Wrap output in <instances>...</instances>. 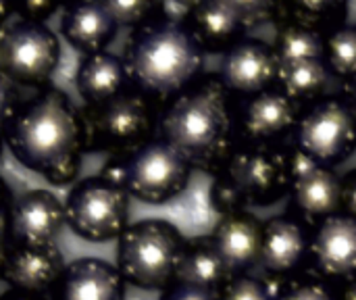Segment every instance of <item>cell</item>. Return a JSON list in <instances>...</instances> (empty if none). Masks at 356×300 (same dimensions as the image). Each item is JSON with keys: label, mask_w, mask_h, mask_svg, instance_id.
Segmentation results:
<instances>
[{"label": "cell", "mask_w": 356, "mask_h": 300, "mask_svg": "<svg viewBox=\"0 0 356 300\" xmlns=\"http://www.w3.org/2000/svg\"><path fill=\"white\" fill-rule=\"evenodd\" d=\"M2 140L19 165L56 188L79 175L86 155L81 111L58 88L48 86L23 100L2 129Z\"/></svg>", "instance_id": "obj_1"}, {"label": "cell", "mask_w": 356, "mask_h": 300, "mask_svg": "<svg viewBox=\"0 0 356 300\" xmlns=\"http://www.w3.org/2000/svg\"><path fill=\"white\" fill-rule=\"evenodd\" d=\"M238 113L219 73H207L161 109L159 138L192 169L219 175L240 144Z\"/></svg>", "instance_id": "obj_2"}, {"label": "cell", "mask_w": 356, "mask_h": 300, "mask_svg": "<svg viewBox=\"0 0 356 300\" xmlns=\"http://www.w3.org/2000/svg\"><path fill=\"white\" fill-rule=\"evenodd\" d=\"M121 58L129 86L161 106L188 90L204 67V52L190 29L161 17L131 29Z\"/></svg>", "instance_id": "obj_3"}, {"label": "cell", "mask_w": 356, "mask_h": 300, "mask_svg": "<svg viewBox=\"0 0 356 300\" xmlns=\"http://www.w3.org/2000/svg\"><path fill=\"white\" fill-rule=\"evenodd\" d=\"M186 238L167 219H142L117 240V269L125 284L146 292L169 288L186 251Z\"/></svg>", "instance_id": "obj_4"}, {"label": "cell", "mask_w": 356, "mask_h": 300, "mask_svg": "<svg viewBox=\"0 0 356 300\" xmlns=\"http://www.w3.org/2000/svg\"><path fill=\"white\" fill-rule=\"evenodd\" d=\"M100 175L144 205H167L186 192L192 167L159 136L129 152L108 157Z\"/></svg>", "instance_id": "obj_5"}, {"label": "cell", "mask_w": 356, "mask_h": 300, "mask_svg": "<svg viewBox=\"0 0 356 300\" xmlns=\"http://www.w3.org/2000/svg\"><path fill=\"white\" fill-rule=\"evenodd\" d=\"M161 109V104L131 86L104 104L81 106L86 152L115 157L154 140Z\"/></svg>", "instance_id": "obj_6"}, {"label": "cell", "mask_w": 356, "mask_h": 300, "mask_svg": "<svg viewBox=\"0 0 356 300\" xmlns=\"http://www.w3.org/2000/svg\"><path fill=\"white\" fill-rule=\"evenodd\" d=\"M131 198L115 182L98 175L79 180L65 198L69 230L92 244L119 240L129 228Z\"/></svg>", "instance_id": "obj_7"}, {"label": "cell", "mask_w": 356, "mask_h": 300, "mask_svg": "<svg viewBox=\"0 0 356 300\" xmlns=\"http://www.w3.org/2000/svg\"><path fill=\"white\" fill-rule=\"evenodd\" d=\"M58 63L60 40L46 23L21 19L6 23L0 48V73L17 88H48Z\"/></svg>", "instance_id": "obj_8"}, {"label": "cell", "mask_w": 356, "mask_h": 300, "mask_svg": "<svg viewBox=\"0 0 356 300\" xmlns=\"http://www.w3.org/2000/svg\"><path fill=\"white\" fill-rule=\"evenodd\" d=\"M221 173L238 188L246 207L277 205L292 188L290 155L282 146L238 144Z\"/></svg>", "instance_id": "obj_9"}, {"label": "cell", "mask_w": 356, "mask_h": 300, "mask_svg": "<svg viewBox=\"0 0 356 300\" xmlns=\"http://www.w3.org/2000/svg\"><path fill=\"white\" fill-rule=\"evenodd\" d=\"M296 148L332 169L356 152V117L344 98H323L302 111L296 125Z\"/></svg>", "instance_id": "obj_10"}, {"label": "cell", "mask_w": 356, "mask_h": 300, "mask_svg": "<svg viewBox=\"0 0 356 300\" xmlns=\"http://www.w3.org/2000/svg\"><path fill=\"white\" fill-rule=\"evenodd\" d=\"M280 61L271 44L259 38H244L223 54L219 77L236 96L254 98L277 86Z\"/></svg>", "instance_id": "obj_11"}, {"label": "cell", "mask_w": 356, "mask_h": 300, "mask_svg": "<svg viewBox=\"0 0 356 300\" xmlns=\"http://www.w3.org/2000/svg\"><path fill=\"white\" fill-rule=\"evenodd\" d=\"M300 117L302 109L277 88L248 98L238 113L240 144L280 146L282 140L296 132Z\"/></svg>", "instance_id": "obj_12"}, {"label": "cell", "mask_w": 356, "mask_h": 300, "mask_svg": "<svg viewBox=\"0 0 356 300\" xmlns=\"http://www.w3.org/2000/svg\"><path fill=\"white\" fill-rule=\"evenodd\" d=\"M67 223L65 200L46 188L27 190L13 205V242L21 248L54 244Z\"/></svg>", "instance_id": "obj_13"}, {"label": "cell", "mask_w": 356, "mask_h": 300, "mask_svg": "<svg viewBox=\"0 0 356 300\" xmlns=\"http://www.w3.org/2000/svg\"><path fill=\"white\" fill-rule=\"evenodd\" d=\"M307 259H311V236L300 219L275 215L263 223V248L259 265L269 278H292L300 274Z\"/></svg>", "instance_id": "obj_14"}, {"label": "cell", "mask_w": 356, "mask_h": 300, "mask_svg": "<svg viewBox=\"0 0 356 300\" xmlns=\"http://www.w3.org/2000/svg\"><path fill=\"white\" fill-rule=\"evenodd\" d=\"M313 269L330 282H346L356 276V221L334 215L319 223L311 236Z\"/></svg>", "instance_id": "obj_15"}, {"label": "cell", "mask_w": 356, "mask_h": 300, "mask_svg": "<svg viewBox=\"0 0 356 300\" xmlns=\"http://www.w3.org/2000/svg\"><path fill=\"white\" fill-rule=\"evenodd\" d=\"M290 200L294 217L305 226L317 228L325 219L342 213V177L332 169L313 163L292 177Z\"/></svg>", "instance_id": "obj_16"}, {"label": "cell", "mask_w": 356, "mask_h": 300, "mask_svg": "<svg viewBox=\"0 0 356 300\" xmlns=\"http://www.w3.org/2000/svg\"><path fill=\"white\" fill-rule=\"evenodd\" d=\"M125 286L117 265L83 257L65 267L50 300H125Z\"/></svg>", "instance_id": "obj_17"}, {"label": "cell", "mask_w": 356, "mask_h": 300, "mask_svg": "<svg viewBox=\"0 0 356 300\" xmlns=\"http://www.w3.org/2000/svg\"><path fill=\"white\" fill-rule=\"evenodd\" d=\"M186 27L202 48V52H227L246 38V23L238 0H204L196 2Z\"/></svg>", "instance_id": "obj_18"}, {"label": "cell", "mask_w": 356, "mask_h": 300, "mask_svg": "<svg viewBox=\"0 0 356 300\" xmlns=\"http://www.w3.org/2000/svg\"><path fill=\"white\" fill-rule=\"evenodd\" d=\"M65 267V257L56 248V244L40 248L15 246L0 271V280L6 282L10 290L50 294L60 280Z\"/></svg>", "instance_id": "obj_19"}, {"label": "cell", "mask_w": 356, "mask_h": 300, "mask_svg": "<svg viewBox=\"0 0 356 300\" xmlns=\"http://www.w3.org/2000/svg\"><path fill=\"white\" fill-rule=\"evenodd\" d=\"M213 244L234 276H246L261 263L263 221L248 211L221 217L211 234Z\"/></svg>", "instance_id": "obj_20"}, {"label": "cell", "mask_w": 356, "mask_h": 300, "mask_svg": "<svg viewBox=\"0 0 356 300\" xmlns=\"http://www.w3.org/2000/svg\"><path fill=\"white\" fill-rule=\"evenodd\" d=\"M60 10L63 38L83 56L104 52V48L117 38L119 25L106 2H71Z\"/></svg>", "instance_id": "obj_21"}, {"label": "cell", "mask_w": 356, "mask_h": 300, "mask_svg": "<svg viewBox=\"0 0 356 300\" xmlns=\"http://www.w3.org/2000/svg\"><path fill=\"white\" fill-rule=\"evenodd\" d=\"M75 88L83 106H98L129 88L123 58L104 50L83 56L75 71Z\"/></svg>", "instance_id": "obj_22"}, {"label": "cell", "mask_w": 356, "mask_h": 300, "mask_svg": "<svg viewBox=\"0 0 356 300\" xmlns=\"http://www.w3.org/2000/svg\"><path fill=\"white\" fill-rule=\"evenodd\" d=\"M232 278L234 274L219 255L211 236H198L186 242L175 282L221 292L232 282Z\"/></svg>", "instance_id": "obj_23"}, {"label": "cell", "mask_w": 356, "mask_h": 300, "mask_svg": "<svg viewBox=\"0 0 356 300\" xmlns=\"http://www.w3.org/2000/svg\"><path fill=\"white\" fill-rule=\"evenodd\" d=\"M330 79L332 71L327 69L323 58H307L280 65L275 88L302 109L305 104L311 106L321 100V96L330 88Z\"/></svg>", "instance_id": "obj_24"}, {"label": "cell", "mask_w": 356, "mask_h": 300, "mask_svg": "<svg viewBox=\"0 0 356 300\" xmlns=\"http://www.w3.org/2000/svg\"><path fill=\"white\" fill-rule=\"evenodd\" d=\"M348 19V2L342 0H292L282 2V25L296 23L323 38L344 27ZM280 25V27H282Z\"/></svg>", "instance_id": "obj_25"}, {"label": "cell", "mask_w": 356, "mask_h": 300, "mask_svg": "<svg viewBox=\"0 0 356 300\" xmlns=\"http://www.w3.org/2000/svg\"><path fill=\"white\" fill-rule=\"evenodd\" d=\"M280 65L307 61V58H323L325 38L296 23H286L277 27L275 42L271 44Z\"/></svg>", "instance_id": "obj_26"}, {"label": "cell", "mask_w": 356, "mask_h": 300, "mask_svg": "<svg viewBox=\"0 0 356 300\" xmlns=\"http://www.w3.org/2000/svg\"><path fill=\"white\" fill-rule=\"evenodd\" d=\"M323 61L327 69L344 77L346 81L356 77V27L344 25L325 38V52Z\"/></svg>", "instance_id": "obj_27"}, {"label": "cell", "mask_w": 356, "mask_h": 300, "mask_svg": "<svg viewBox=\"0 0 356 300\" xmlns=\"http://www.w3.org/2000/svg\"><path fill=\"white\" fill-rule=\"evenodd\" d=\"M275 300H338V290L315 269L277 280Z\"/></svg>", "instance_id": "obj_28"}, {"label": "cell", "mask_w": 356, "mask_h": 300, "mask_svg": "<svg viewBox=\"0 0 356 300\" xmlns=\"http://www.w3.org/2000/svg\"><path fill=\"white\" fill-rule=\"evenodd\" d=\"M275 278H254L246 274L232 278V282L221 290V300H275Z\"/></svg>", "instance_id": "obj_29"}, {"label": "cell", "mask_w": 356, "mask_h": 300, "mask_svg": "<svg viewBox=\"0 0 356 300\" xmlns=\"http://www.w3.org/2000/svg\"><path fill=\"white\" fill-rule=\"evenodd\" d=\"M106 6L119 27L136 29L156 17V2L150 0H108Z\"/></svg>", "instance_id": "obj_30"}, {"label": "cell", "mask_w": 356, "mask_h": 300, "mask_svg": "<svg viewBox=\"0 0 356 300\" xmlns=\"http://www.w3.org/2000/svg\"><path fill=\"white\" fill-rule=\"evenodd\" d=\"M209 203H211V209L215 213H219L221 217L246 211V203H244L242 194L223 173L215 175V182L209 190Z\"/></svg>", "instance_id": "obj_31"}, {"label": "cell", "mask_w": 356, "mask_h": 300, "mask_svg": "<svg viewBox=\"0 0 356 300\" xmlns=\"http://www.w3.org/2000/svg\"><path fill=\"white\" fill-rule=\"evenodd\" d=\"M13 205L15 196L8 184L0 177V271L15 248L13 242Z\"/></svg>", "instance_id": "obj_32"}, {"label": "cell", "mask_w": 356, "mask_h": 300, "mask_svg": "<svg viewBox=\"0 0 356 300\" xmlns=\"http://www.w3.org/2000/svg\"><path fill=\"white\" fill-rule=\"evenodd\" d=\"M21 94L19 88L0 73V134L6 127V123L13 119V115L17 113V109L21 106Z\"/></svg>", "instance_id": "obj_33"}, {"label": "cell", "mask_w": 356, "mask_h": 300, "mask_svg": "<svg viewBox=\"0 0 356 300\" xmlns=\"http://www.w3.org/2000/svg\"><path fill=\"white\" fill-rule=\"evenodd\" d=\"M161 300H221V292L188 286L181 282H173L169 288L161 292Z\"/></svg>", "instance_id": "obj_34"}, {"label": "cell", "mask_w": 356, "mask_h": 300, "mask_svg": "<svg viewBox=\"0 0 356 300\" xmlns=\"http://www.w3.org/2000/svg\"><path fill=\"white\" fill-rule=\"evenodd\" d=\"M58 8L54 2H25V4H15V17L21 21H33V23H44L50 19Z\"/></svg>", "instance_id": "obj_35"}, {"label": "cell", "mask_w": 356, "mask_h": 300, "mask_svg": "<svg viewBox=\"0 0 356 300\" xmlns=\"http://www.w3.org/2000/svg\"><path fill=\"white\" fill-rule=\"evenodd\" d=\"M196 2H179V0H169V2H156V17L171 21V23H181L186 25V21L192 15Z\"/></svg>", "instance_id": "obj_36"}, {"label": "cell", "mask_w": 356, "mask_h": 300, "mask_svg": "<svg viewBox=\"0 0 356 300\" xmlns=\"http://www.w3.org/2000/svg\"><path fill=\"white\" fill-rule=\"evenodd\" d=\"M342 215L356 221V169L342 177Z\"/></svg>", "instance_id": "obj_37"}, {"label": "cell", "mask_w": 356, "mask_h": 300, "mask_svg": "<svg viewBox=\"0 0 356 300\" xmlns=\"http://www.w3.org/2000/svg\"><path fill=\"white\" fill-rule=\"evenodd\" d=\"M0 300H50V294H31V292H21V290H6L0 294Z\"/></svg>", "instance_id": "obj_38"}, {"label": "cell", "mask_w": 356, "mask_h": 300, "mask_svg": "<svg viewBox=\"0 0 356 300\" xmlns=\"http://www.w3.org/2000/svg\"><path fill=\"white\" fill-rule=\"evenodd\" d=\"M336 290H338V300H356V276L342 282Z\"/></svg>", "instance_id": "obj_39"}, {"label": "cell", "mask_w": 356, "mask_h": 300, "mask_svg": "<svg viewBox=\"0 0 356 300\" xmlns=\"http://www.w3.org/2000/svg\"><path fill=\"white\" fill-rule=\"evenodd\" d=\"M344 102L350 106V111L355 113L356 117V77L348 79V81L344 84Z\"/></svg>", "instance_id": "obj_40"}, {"label": "cell", "mask_w": 356, "mask_h": 300, "mask_svg": "<svg viewBox=\"0 0 356 300\" xmlns=\"http://www.w3.org/2000/svg\"><path fill=\"white\" fill-rule=\"evenodd\" d=\"M2 148H4V140H2V134H0V159H2Z\"/></svg>", "instance_id": "obj_41"}]
</instances>
